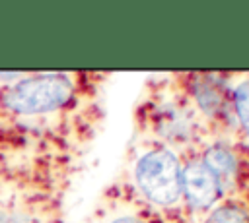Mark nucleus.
I'll use <instances>...</instances> for the list:
<instances>
[{
    "label": "nucleus",
    "mask_w": 249,
    "mask_h": 223,
    "mask_svg": "<svg viewBox=\"0 0 249 223\" xmlns=\"http://www.w3.org/2000/svg\"><path fill=\"white\" fill-rule=\"evenodd\" d=\"M76 87L66 74H37L0 89V107L19 116H35L64 109Z\"/></svg>",
    "instance_id": "obj_1"
},
{
    "label": "nucleus",
    "mask_w": 249,
    "mask_h": 223,
    "mask_svg": "<svg viewBox=\"0 0 249 223\" xmlns=\"http://www.w3.org/2000/svg\"><path fill=\"white\" fill-rule=\"evenodd\" d=\"M134 180L156 206H173L183 196V165L167 147H154L138 157Z\"/></svg>",
    "instance_id": "obj_2"
},
{
    "label": "nucleus",
    "mask_w": 249,
    "mask_h": 223,
    "mask_svg": "<svg viewBox=\"0 0 249 223\" xmlns=\"http://www.w3.org/2000/svg\"><path fill=\"white\" fill-rule=\"evenodd\" d=\"M222 194L218 178L202 161H189L183 167V196L195 209H206L216 204Z\"/></svg>",
    "instance_id": "obj_3"
},
{
    "label": "nucleus",
    "mask_w": 249,
    "mask_h": 223,
    "mask_svg": "<svg viewBox=\"0 0 249 223\" xmlns=\"http://www.w3.org/2000/svg\"><path fill=\"white\" fill-rule=\"evenodd\" d=\"M208 169L210 173L218 178L222 190L231 184L235 178H237V173H239V163H237V157L235 153L226 145V143H212L204 149L202 153V159H200Z\"/></svg>",
    "instance_id": "obj_4"
},
{
    "label": "nucleus",
    "mask_w": 249,
    "mask_h": 223,
    "mask_svg": "<svg viewBox=\"0 0 249 223\" xmlns=\"http://www.w3.org/2000/svg\"><path fill=\"white\" fill-rule=\"evenodd\" d=\"M193 95L198 103V107L206 112V114H220L224 109V95L222 91L208 80H196L193 83Z\"/></svg>",
    "instance_id": "obj_5"
},
{
    "label": "nucleus",
    "mask_w": 249,
    "mask_h": 223,
    "mask_svg": "<svg viewBox=\"0 0 249 223\" xmlns=\"http://www.w3.org/2000/svg\"><path fill=\"white\" fill-rule=\"evenodd\" d=\"M206 223H249V209L239 202H224L208 213Z\"/></svg>",
    "instance_id": "obj_6"
},
{
    "label": "nucleus",
    "mask_w": 249,
    "mask_h": 223,
    "mask_svg": "<svg viewBox=\"0 0 249 223\" xmlns=\"http://www.w3.org/2000/svg\"><path fill=\"white\" fill-rule=\"evenodd\" d=\"M231 105H233V112L241 124L243 132L249 134V80L235 85V89L231 93Z\"/></svg>",
    "instance_id": "obj_7"
},
{
    "label": "nucleus",
    "mask_w": 249,
    "mask_h": 223,
    "mask_svg": "<svg viewBox=\"0 0 249 223\" xmlns=\"http://www.w3.org/2000/svg\"><path fill=\"white\" fill-rule=\"evenodd\" d=\"M0 223H37L33 215L14 209H0Z\"/></svg>",
    "instance_id": "obj_8"
},
{
    "label": "nucleus",
    "mask_w": 249,
    "mask_h": 223,
    "mask_svg": "<svg viewBox=\"0 0 249 223\" xmlns=\"http://www.w3.org/2000/svg\"><path fill=\"white\" fill-rule=\"evenodd\" d=\"M111 223H142V221H140V219H136V217L124 215V217H119V219H115V221H111Z\"/></svg>",
    "instance_id": "obj_9"
}]
</instances>
